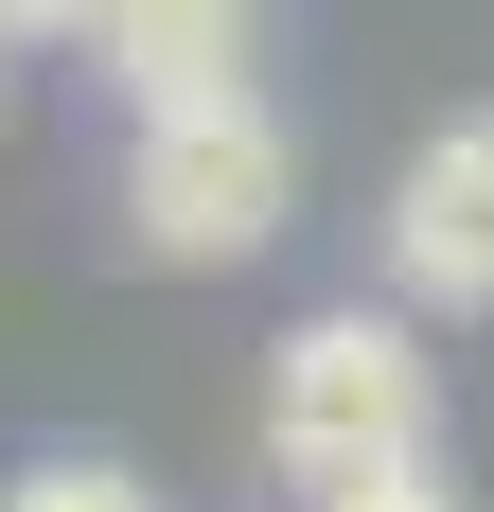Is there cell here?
<instances>
[{"label": "cell", "mask_w": 494, "mask_h": 512, "mask_svg": "<svg viewBox=\"0 0 494 512\" xmlns=\"http://www.w3.org/2000/svg\"><path fill=\"white\" fill-rule=\"evenodd\" d=\"M371 248H389L406 318H494V106H442V124L389 159Z\"/></svg>", "instance_id": "3"}, {"label": "cell", "mask_w": 494, "mask_h": 512, "mask_svg": "<svg viewBox=\"0 0 494 512\" xmlns=\"http://www.w3.org/2000/svg\"><path fill=\"white\" fill-rule=\"evenodd\" d=\"M318 512H459V477H442V442H424V460H371L353 495H318Z\"/></svg>", "instance_id": "6"}, {"label": "cell", "mask_w": 494, "mask_h": 512, "mask_svg": "<svg viewBox=\"0 0 494 512\" xmlns=\"http://www.w3.org/2000/svg\"><path fill=\"white\" fill-rule=\"evenodd\" d=\"M247 53H265V0H106L89 71L124 89V124H159V106H230V89H265Z\"/></svg>", "instance_id": "4"}, {"label": "cell", "mask_w": 494, "mask_h": 512, "mask_svg": "<svg viewBox=\"0 0 494 512\" xmlns=\"http://www.w3.org/2000/svg\"><path fill=\"white\" fill-rule=\"evenodd\" d=\"M106 0H0V53H89Z\"/></svg>", "instance_id": "7"}, {"label": "cell", "mask_w": 494, "mask_h": 512, "mask_svg": "<svg viewBox=\"0 0 494 512\" xmlns=\"http://www.w3.org/2000/svg\"><path fill=\"white\" fill-rule=\"evenodd\" d=\"M424 442H442V371H424L406 301L283 318V354H265V477L283 495H353L371 460H424Z\"/></svg>", "instance_id": "1"}, {"label": "cell", "mask_w": 494, "mask_h": 512, "mask_svg": "<svg viewBox=\"0 0 494 512\" xmlns=\"http://www.w3.org/2000/svg\"><path fill=\"white\" fill-rule=\"evenodd\" d=\"M300 212V142L283 106L230 89V106H159V124H124V230H142L159 265H265Z\"/></svg>", "instance_id": "2"}, {"label": "cell", "mask_w": 494, "mask_h": 512, "mask_svg": "<svg viewBox=\"0 0 494 512\" xmlns=\"http://www.w3.org/2000/svg\"><path fill=\"white\" fill-rule=\"evenodd\" d=\"M0 512H159V495H142L124 460H18V477H0Z\"/></svg>", "instance_id": "5"}]
</instances>
